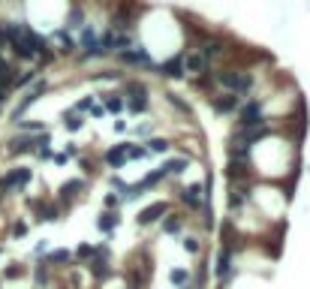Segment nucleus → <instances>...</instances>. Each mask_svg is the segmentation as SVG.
I'll list each match as a JSON object with an SVG mask.
<instances>
[{"mask_svg": "<svg viewBox=\"0 0 310 289\" xmlns=\"http://www.w3.org/2000/svg\"><path fill=\"white\" fill-rule=\"evenodd\" d=\"M27 151H36V142L21 136V139H12L9 142V154H27Z\"/></svg>", "mask_w": 310, "mask_h": 289, "instance_id": "a211bd4d", "label": "nucleus"}, {"mask_svg": "<svg viewBox=\"0 0 310 289\" xmlns=\"http://www.w3.org/2000/svg\"><path fill=\"white\" fill-rule=\"evenodd\" d=\"M160 75H163V78H184V60H181V54L172 57V60H166V63L160 66Z\"/></svg>", "mask_w": 310, "mask_h": 289, "instance_id": "4468645a", "label": "nucleus"}, {"mask_svg": "<svg viewBox=\"0 0 310 289\" xmlns=\"http://www.w3.org/2000/svg\"><path fill=\"white\" fill-rule=\"evenodd\" d=\"M57 217H60V205H54V202H42V205H39V220L51 223V220H57Z\"/></svg>", "mask_w": 310, "mask_h": 289, "instance_id": "aec40b11", "label": "nucleus"}, {"mask_svg": "<svg viewBox=\"0 0 310 289\" xmlns=\"http://www.w3.org/2000/svg\"><path fill=\"white\" fill-rule=\"evenodd\" d=\"M118 223H121L118 211H115V214H112V211H102V214H99V220H96V226H99L102 232H112V229H118Z\"/></svg>", "mask_w": 310, "mask_h": 289, "instance_id": "6ab92c4d", "label": "nucleus"}, {"mask_svg": "<svg viewBox=\"0 0 310 289\" xmlns=\"http://www.w3.org/2000/svg\"><path fill=\"white\" fill-rule=\"evenodd\" d=\"M127 160H130V157H127V142H124V145H115L112 151H106V163H109L112 169H121Z\"/></svg>", "mask_w": 310, "mask_h": 289, "instance_id": "2eb2a0df", "label": "nucleus"}, {"mask_svg": "<svg viewBox=\"0 0 310 289\" xmlns=\"http://www.w3.org/2000/svg\"><path fill=\"white\" fill-rule=\"evenodd\" d=\"M99 42H102V51H118V54L127 51V48H133V36H130V33H121V30H112V27L106 30V36H102Z\"/></svg>", "mask_w": 310, "mask_h": 289, "instance_id": "7ed1b4c3", "label": "nucleus"}, {"mask_svg": "<svg viewBox=\"0 0 310 289\" xmlns=\"http://www.w3.org/2000/svg\"><path fill=\"white\" fill-rule=\"evenodd\" d=\"M90 109H93V97H84V100H78V103H75V109H72V112H90Z\"/></svg>", "mask_w": 310, "mask_h": 289, "instance_id": "72a5a7b5", "label": "nucleus"}, {"mask_svg": "<svg viewBox=\"0 0 310 289\" xmlns=\"http://www.w3.org/2000/svg\"><path fill=\"white\" fill-rule=\"evenodd\" d=\"M181 60H184V72L187 75H205L208 72V60L199 51H187V54H181Z\"/></svg>", "mask_w": 310, "mask_h": 289, "instance_id": "1a4fd4ad", "label": "nucleus"}, {"mask_svg": "<svg viewBox=\"0 0 310 289\" xmlns=\"http://www.w3.org/2000/svg\"><path fill=\"white\" fill-rule=\"evenodd\" d=\"M18 127H21V130H27V133H39V130H42V124H39V121H18Z\"/></svg>", "mask_w": 310, "mask_h": 289, "instance_id": "f704fd0d", "label": "nucleus"}, {"mask_svg": "<svg viewBox=\"0 0 310 289\" xmlns=\"http://www.w3.org/2000/svg\"><path fill=\"white\" fill-rule=\"evenodd\" d=\"M54 36H57V42H60V54H72V51H75V42H72V36H69L66 30H57Z\"/></svg>", "mask_w": 310, "mask_h": 289, "instance_id": "5701e85b", "label": "nucleus"}, {"mask_svg": "<svg viewBox=\"0 0 310 289\" xmlns=\"http://www.w3.org/2000/svg\"><path fill=\"white\" fill-rule=\"evenodd\" d=\"M181 202H184L187 208H199V205L205 202L202 184H190V187H184V190H181Z\"/></svg>", "mask_w": 310, "mask_h": 289, "instance_id": "ddd939ff", "label": "nucleus"}, {"mask_svg": "<svg viewBox=\"0 0 310 289\" xmlns=\"http://www.w3.org/2000/svg\"><path fill=\"white\" fill-rule=\"evenodd\" d=\"M127 93L133 97V100H130V109H133L136 115L148 109V87H145L142 81H130V84H127Z\"/></svg>", "mask_w": 310, "mask_h": 289, "instance_id": "6e6552de", "label": "nucleus"}, {"mask_svg": "<svg viewBox=\"0 0 310 289\" xmlns=\"http://www.w3.org/2000/svg\"><path fill=\"white\" fill-rule=\"evenodd\" d=\"M247 199H250V187L238 184V187H232V196H229V208L235 211V208H241V205H244Z\"/></svg>", "mask_w": 310, "mask_h": 289, "instance_id": "dca6fc26", "label": "nucleus"}, {"mask_svg": "<svg viewBox=\"0 0 310 289\" xmlns=\"http://www.w3.org/2000/svg\"><path fill=\"white\" fill-rule=\"evenodd\" d=\"M30 178H33V172L24 169V166H18V169H12L9 175L0 178V190H3V193H6V190H21V187L30 184Z\"/></svg>", "mask_w": 310, "mask_h": 289, "instance_id": "20e7f679", "label": "nucleus"}, {"mask_svg": "<svg viewBox=\"0 0 310 289\" xmlns=\"http://www.w3.org/2000/svg\"><path fill=\"white\" fill-rule=\"evenodd\" d=\"M90 115H93V118H102V115H106V109H102V106H93V109H90Z\"/></svg>", "mask_w": 310, "mask_h": 289, "instance_id": "ea45409f", "label": "nucleus"}, {"mask_svg": "<svg viewBox=\"0 0 310 289\" xmlns=\"http://www.w3.org/2000/svg\"><path fill=\"white\" fill-rule=\"evenodd\" d=\"M124 63H133V66H151V54L145 51V48H127V51H121L118 54Z\"/></svg>", "mask_w": 310, "mask_h": 289, "instance_id": "f8f14e48", "label": "nucleus"}, {"mask_svg": "<svg viewBox=\"0 0 310 289\" xmlns=\"http://www.w3.org/2000/svg\"><path fill=\"white\" fill-rule=\"evenodd\" d=\"M163 178H166V169H157V172H151V175H148V178H145V181L139 184V190L145 193V190H151V187H157V184H160Z\"/></svg>", "mask_w": 310, "mask_h": 289, "instance_id": "393cba45", "label": "nucleus"}, {"mask_svg": "<svg viewBox=\"0 0 310 289\" xmlns=\"http://www.w3.org/2000/svg\"><path fill=\"white\" fill-rule=\"evenodd\" d=\"M253 127H262V106H259V100L241 103V109H238V130H253Z\"/></svg>", "mask_w": 310, "mask_h": 289, "instance_id": "f03ea898", "label": "nucleus"}, {"mask_svg": "<svg viewBox=\"0 0 310 289\" xmlns=\"http://www.w3.org/2000/svg\"><path fill=\"white\" fill-rule=\"evenodd\" d=\"M118 205H121V199H118V196H112V193H109V196H106V208H109V211H112V208H115V211H118Z\"/></svg>", "mask_w": 310, "mask_h": 289, "instance_id": "4c0bfd02", "label": "nucleus"}, {"mask_svg": "<svg viewBox=\"0 0 310 289\" xmlns=\"http://www.w3.org/2000/svg\"><path fill=\"white\" fill-rule=\"evenodd\" d=\"M196 51L211 63V60H220V57L226 54V45H223V39H220V36H205V39L199 42V48H196Z\"/></svg>", "mask_w": 310, "mask_h": 289, "instance_id": "423d86ee", "label": "nucleus"}, {"mask_svg": "<svg viewBox=\"0 0 310 289\" xmlns=\"http://www.w3.org/2000/svg\"><path fill=\"white\" fill-rule=\"evenodd\" d=\"M81 24H84V12H81V6H72L69 15H66V27L72 30V27H81Z\"/></svg>", "mask_w": 310, "mask_h": 289, "instance_id": "a878e982", "label": "nucleus"}, {"mask_svg": "<svg viewBox=\"0 0 310 289\" xmlns=\"http://www.w3.org/2000/svg\"><path fill=\"white\" fill-rule=\"evenodd\" d=\"M211 100V109L217 112V115H232V112H238L241 109V97L238 93H217V97H208Z\"/></svg>", "mask_w": 310, "mask_h": 289, "instance_id": "39448f33", "label": "nucleus"}, {"mask_svg": "<svg viewBox=\"0 0 310 289\" xmlns=\"http://www.w3.org/2000/svg\"><path fill=\"white\" fill-rule=\"evenodd\" d=\"M166 211H169V205H166V202H154V205H148L145 211H139V217H136V220H139L142 226H151V223H157Z\"/></svg>", "mask_w": 310, "mask_h": 289, "instance_id": "9b49d317", "label": "nucleus"}, {"mask_svg": "<svg viewBox=\"0 0 310 289\" xmlns=\"http://www.w3.org/2000/svg\"><path fill=\"white\" fill-rule=\"evenodd\" d=\"M229 271H232V253H229V247H223V250H220V259H217V277L226 280Z\"/></svg>", "mask_w": 310, "mask_h": 289, "instance_id": "f3484780", "label": "nucleus"}, {"mask_svg": "<svg viewBox=\"0 0 310 289\" xmlns=\"http://www.w3.org/2000/svg\"><path fill=\"white\" fill-rule=\"evenodd\" d=\"M75 256H78V259H84V262H87V259H90V256H93V247H90V244H78V250H75Z\"/></svg>", "mask_w": 310, "mask_h": 289, "instance_id": "c9c22d12", "label": "nucleus"}, {"mask_svg": "<svg viewBox=\"0 0 310 289\" xmlns=\"http://www.w3.org/2000/svg\"><path fill=\"white\" fill-rule=\"evenodd\" d=\"M163 169H166V175H181V172L187 169V160H184V157H178V160H166Z\"/></svg>", "mask_w": 310, "mask_h": 289, "instance_id": "bb28decb", "label": "nucleus"}, {"mask_svg": "<svg viewBox=\"0 0 310 289\" xmlns=\"http://www.w3.org/2000/svg\"><path fill=\"white\" fill-rule=\"evenodd\" d=\"M78 190H84V181H81V178L66 181V184L60 187V196H63V199H72V196H78Z\"/></svg>", "mask_w": 310, "mask_h": 289, "instance_id": "4be33fe9", "label": "nucleus"}, {"mask_svg": "<svg viewBox=\"0 0 310 289\" xmlns=\"http://www.w3.org/2000/svg\"><path fill=\"white\" fill-rule=\"evenodd\" d=\"M163 232H166V235H175V232H181V217H178V214H169V217L163 220Z\"/></svg>", "mask_w": 310, "mask_h": 289, "instance_id": "cd10ccee", "label": "nucleus"}, {"mask_svg": "<svg viewBox=\"0 0 310 289\" xmlns=\"http://www.w3.org/2000/svg\"><path fill=\"white\" fill-rule=\"evenodd\" d=\"M69 259H72L69 250H54V253H48V262H54V265H63V262H69Z\"/></svg>", "mask_w": 310, "mask_h": 289, "instance_id": "2f4dec72", "label": "nucleus"}, {"mask_svg": "<svg viewBox=\"0 0 310 289\" xmlns=\"http://www.w3.org/2000/svg\"><path fill=\"white\" fill-rule=\"evenodd\" d=\"M184 250L187 253H199V241L196 238H184Z\"/></svg>", "mask_w": 310, "mask_h": 289, "instance_id": "e433bc0d", "label": "nucleus"}, {"mask_svg": "<svg viewBox=\"0 0 310 289\" xmlns=\"http://www.w3.org/2000/svg\"><path fill=\"white\" fill-rule=\"evenodd\" d=\"M133 21H136V12H133L130 6H118V12L112 15V30H121V33H130V27H133Z\"/></svg>", "mask_w": 310, "mask_h": 289, "instance_id": "9d476101", "label": "nucleus"}, {"mask_svg": "<svg viewBox=\"0 0 310 289\" xmlns=\"http://www.w3.org/2000/svg\"><path fill=\"white\" fill-rule=\"evenodd\" d=\"M102 109L106 112H121L124 109V97L121 93H102Z\"/></svg>", "mask_w": 310, "mask_h": 289, "instance_id": "412c9836", "label": "nucleus"}, {"mask_svg": "<svg viewBox=\"0 0 310 289\" xmlns=\"http://www.w3.org/2000/svg\"><path fill=\"white\" fill-rule=\"evenodd\" d=\"M169 280H172L175 286H187V283H190V271H187V268H175V271L169 274Z\"/></svg>", "mask_w": 310, "mask_h": 289, "instance_id": "c756f323", "label": "nucleus"}, {"mask_svg": "<svg viewBox=\"0 0 310 289\" xmlns=\"http://www.w3.org/2000/svg\"><path fill=\"white\" fill-rule=\"evenodd\" d=\"M33 277H36V283H39V286H45V283H48V262L36 265V274H33Z\"/></svg>", "mask_w": 310, "mask_h": 289, "instance_id": "473e14b6", "label": "nucleus"}, {"mask_svg": "<svg viewBox=\"0 0 310 289\" xmlns=\"http://www.w3.org/2000/svg\"><path fill=\"white\" fill-rule=\"evenodd\" d=\"M148 154H151L148 148H142V145H130V142H127V157H130V160H145Z\"/></svg>", "mask_w": 310, "mask_h": 289, "instance_id": "7c9ffc66", "label": "nucleus"}, {"mask_svg": "<svg viewBox=\"0 0 310 289\" xmlns=\"http://www.w3.org/2000/svg\"><path fill=\"white\" fill-rule=\"evenodd\" d=\"M12 232H15V235H24V232H27V223H21V220H18V223L12 226Z\"/></svg>", "mask_w": 310, "mask_h": 289, "instance_id": "58836bf2", "label": "nucleus"}, {"mask_svg": "<svg viewBox=\"0 0 310 289\" xmlns=\"http://www.w3.org/2000/svg\"><path fill=\"white\" fill-rule=\"evenodd\" d=\"M169 148H172L169 139H151V142H148V151H151V154H166Z\"/></svg>", "mask_w": 310, "mask_h": 289, "instance_id": "c85d7f7f", "label": "nucleus"}, {"mask_svg": "<svg viewBox=\"0 0 310 289\" xmlns=\"http://www.w3.org/2000/svg\"><path fill=\"white\" fill-rule=\"evenodd\" d=\"M81 48H84V54H81L84 60H87V57H99V54H106V51H102V42H99V36H96L93 27H84V30H81Z\"/></svg>", "mask_w": 310, "mask_h": 289, "instance_id": "0eeeda50", "label": "nucleus"}, {"mask_svg": "<svg viewBox=\"0 0 310 289\" xmlns=\"http://www.w3.org/2000/svg\"><path fill=\"white\" fill-rule=\"evenodd\" d=\"M211 81L220 84V87H226L229 93H238V97L253 87V75H250V72H241V69H217V72L211 75Z\"/></svg>", "mask_w": 310, "mask_h": 289, "instance_id": "f257e3e1", "label": "nucleus"}, {"mask_svg": "<svg viewBox=\"0 0 310 289\" xmlns=\"http://www.w3.org/2000/svg\"><path fill=\"white\" fill-rule=\"evenodd\" d=\"M81 124H84V121H81V115H78V112H63V127H66L69 133L81 130Z\"/></svg>", "mask_w": 310, "mask_h": 289, "instance_id": "b1692460", "label": "nucleus"}]
</instances>
